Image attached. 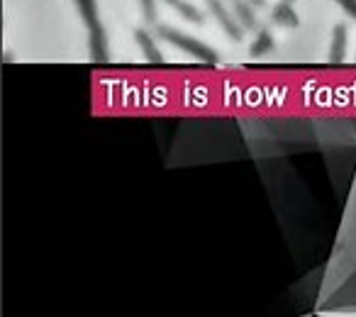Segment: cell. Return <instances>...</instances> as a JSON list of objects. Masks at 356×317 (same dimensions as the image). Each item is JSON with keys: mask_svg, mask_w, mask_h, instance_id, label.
I'll return each instance as SVG.
<instances>
[{"mask_svg": "<svg viewBox=\"0 0 356 317\" xmlns=\"http://www.w3.org/2000/svg\"><path fill=\"white\" fill-rule=\"evenodd\" d=\"M76 10H79L83 25L88 27V49L90 59L95 64H103L108 61V37H105V27L100 22L98 3L95 0H74Z\"/></svg>", "mask_w": 356, "mask_h": 317, "instance_id": "obj_1", "label": "cell"}, {"mask_svg": "<svg viewBox=\"0 0 356 317\" xmlns=\"http://www.w3.org/2000/svg\"><path fill=\"white\" fill-rule=\"evenodd\" d=\"M291 3H293V0H291Z\"/></svg>", "mask_w": 356, "mask_h": 317, "instance_id": "obj_12", "label": "cell"}, {"mask_svg": "<svg viewBox=\"0 0 356 317\" xmlns=\"http://www.w3.org/2000/svg\"><path fill=\"white\" fill-rule=\"evenodd\" d=\"M163 3H166L168 8H173V10L184 17V20L193 22V25H203V22H205L203 13H200L195 6H191L188 0H163Z\"/></svg>", "mask_w": 356, "mask_h": 317, "instance_id": "obj_7", "label": "cell"}, {"mask_svg": "<svg viewBox=\"0 0 356 317\" xmlns=\"http://www.w3.org/2000/svg\"><path fill=\"white\" fill-rule=\"evenodd\" d=\"M346 37H349V30H346L344 22H337L334 30H332V44H330V61L332 64H341L346 56Z\"/></svg>", "mask_w": 356, "mask_h": 317, "instance_id": "obj_6", "label": "cell"}, {"mask_svg": "<svg viewBox=\"0 0 356 317\" xmlns=\"http://www.w3.org/2000/svg\"><path fill=\"white\" fill-rule=\"evenodd\" d=\"M273 47H276V40H273V35L268 30H259L257 40L252 42V47H249V54L254 56V59H259V56H266L273 51Z\"/></svg>", "mask_w": 356, "mask_h": 317, "instance_id": "obj_8", "label": "cell"}, {"mask_svg": "<svg viewBox=\"0 0 356 317\" xmlns=\"http://www.w3.org/2000/svg\"><path fill=\"white\" fill-rule=\"evenodd\" d=\"M334 3L351 17V20L356 22V0H334Z\"/></svg>", "mask_w": 356, "mask_h": 317, "instance_id": "obj_10", "label": "cell"}, {"mask_svg": "<svg viewBox=\"0 0 356 317\" xmlns=\"http://www.w3.org/2000/svg\"><path fill=\"white\" fill-rule=\"evenodd\" d=\"M156 37L161 42H168L171 47H176V49H181L184 54L193 56V59L205 61V64H210V66L220 64V54L213 47L195 40V37L186 35V32H178L176 27H171V25H156Z\"/></svg>", "mask_w": 356, "mask_h": 317, "instance_id": "obj_2", "label": "cell"}, {"mask_svg": "<svg viewBox=\"0 0 356 317\" xmlns=\"http://www.w3.org/2000/svg\"><path fill=\"white\" fill-rule=\"evenodd\" d=\"M252 3H254L257 8H264V6H266V0H252Z\"/></svg>", "mask_w": 356, "mask_h": 317, "instance_id": "obj_11", "label": "cell"}, {"mask_svg": "<svg viewBox=\"0 0 356 317\" xmlns=\"http://www.w3.org/2000/svg\"><path fill=\"white\" fill-rule=\"evenodd\" d=\"M205 6H208L210 15H213L215 20L220 22V27L225 30V35H229V40H234V42L242 40V37H244L242 25L234 20V15L227 10V6H225L222 0H205Z\"/></svg>", "mask_w": 356, "mask_h": 317, "instance_id": "obj_3", "label": "cell"}, {"mask_svg": "<svg viewBox=\"0 0 356 317\" xmlns=\"http://www.w3.org/2000/svg\"><path fill=\"white\" fill-rule=\"evenodd\" d=\"M134 42L139 44L142 54L147 56V61H152V64H163V56H161V51H159L156 40H154L152 32L139 27V30H134Z\"/></svg>", "mask_w": 356, "mask_h": 317, "instance_id": "obj_5", "label": "cell"}, {"mask_svg": "<svg viewBox=\"0 0 356 317\" xmlns=\"http://www.w3.org/2000/svg\"><path fill=\"white\" fill-rule=\"evenodd\" d=\"M271 20L276 22L278 27H286V30H296V27L300 25L298 13H296V8H293L291 0H278L271 10Z\"/></svg>", "mask_w": 356, "mask_h": 317, "instance_id": "obj_4", "label": "cell"}, {"mask_svg": "<svg viewBox=\"0 0 356 317\" xmlns=\"http://www.w3.org/2000/svg\"><path fill=\"white\" fill-rule=\"evenodd\" d=\"M139 10L147 25H156V0H139Z\"/></svg>", "mask_w": 356, "mask_h": 317, "instance_id": "obj_9", "label": "cell"}]
</instances>
